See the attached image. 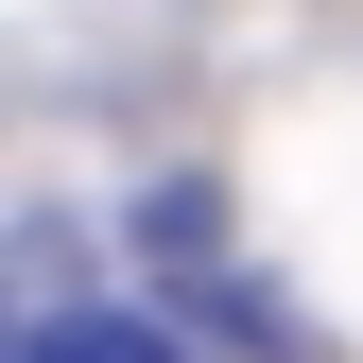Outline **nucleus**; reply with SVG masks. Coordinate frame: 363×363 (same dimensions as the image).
Instances as JSON below:
<instances>
[{
	"mask_svg": "<svg viewBox=\"0 0 363 363\" xmlns=\"http://www.w3.org/2000/svg\"><path fill=\"white\" fill-rule=\"evenodd\" d=\"M18 363H191L173 329H139V311H69V329H35Z\"/></svg>",
	"mask_w": 363,
	"mask_h": 363,
	"instance_id": "nucleus-1",
	"label": "nucleus"
}]
</instances>
